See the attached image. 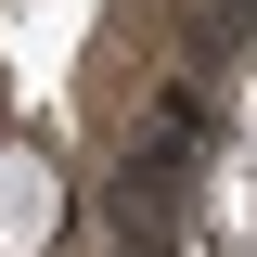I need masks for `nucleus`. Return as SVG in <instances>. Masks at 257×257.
<instances>
[{"label": "nucleus", "instance_id": "1", "mask_svg": "<svg viewBox=\"0 0 257 257\" xmlns=\"http://www.w3.org/2000/svg\"><path fill=\"white\" fill-rule=\"evenodd\" d=\"M52 231H64L52 155H13V142H0V257H52Z\"/></svg>", "mask_w": 257, "mask_h": 257}]
</instances>
